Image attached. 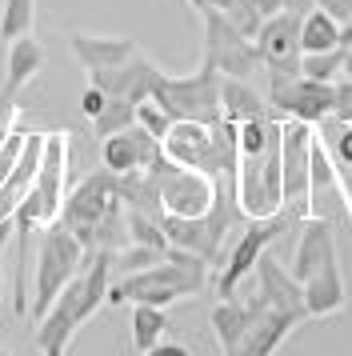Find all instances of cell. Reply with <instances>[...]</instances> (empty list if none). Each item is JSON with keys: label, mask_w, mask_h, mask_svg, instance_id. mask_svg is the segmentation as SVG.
Listing matches in <instances>:
<instances>
[{"label": "cell", "mask_w": 352, "mask_h": 356, "mask_svg": "<svg viewBox=\"0 0 352 356\" xmlns=\"http://www.w3.org/2000/svg\"><path fill=\"white\" fill-rule=\"evenodd\" d=\"M109 284H112V252H88L84 268L61 289V296L48 305L45 316H36L32 344L40 348V356L68 353L80 324L93 321L96 312L109 305Z\"/></svg>", "instance_id": "6da1fadb"}, {"label": "cell", "mask_w": 352, "mask_h": 356, "mask_svg": "<svg viewBox=\"0 0 352 356\" xmlns=\"http://www.w3.org/2000/svg\"><path fill=\"white\" fill-rule=\"evenodd\" d=\"M61 225L84 244V252H120L128 244V209L109 168L84 177L64 196Z\"/></svg>", "instance_id": "7a4b0ae2"}, {"label": "cell", "mask_w": 352, "mask_h": 356, "mask_svg": "<svg viewBox=\"0 0 352 356\" xmlns=\"http://www.w3.org/2000/svg\"><path fill=\"white\" fill-rule=\"evenodd\" d=\"M208 284V260L168 248L157 264L125 273L109 284V305H160L168 308L176 300H189Z\"/></svg>", "instance_id": "3957f363"}, {"label": "cell", "mask_w": 352, "mask_h": 356, "mask_svg": "<svg viewBox=\"0 0 352 356\" xmlns=\"http://www.w3.org/2000/svg\"><path fill=\"white\" fill-rule=\"evenodd\" d=\"M68 148H72L68 132H45V156H40L36 180H32V188L13 212V228L20 241L29 232H40V228L61 220L64 196H68L64 193V184H68Z\"/></svg>", "instance_id": "277c9868"}, {"label": "cell", "mask_w": 352, "mask_h": 356, "mask_svg": "<svg viewBox=\"0 0 352 356\" xmlns=\"http://www.w3.org/2000/svg\"><path fill=\"white\" fill-rule=\"evenodd\" d=\"M84 244L56 220V225L40 228V244H36V276H32V300H29V316H45L48 305L61 296V289L72 276L84 268Z\"/></svg>", "instance_id": "5b68a950"}, {"label": "cell", "mask_w": 352, "mask_h": 356, "mask_svg": "<svg viewBox=\"0 0 352 356\" xmlns=\"http://www.w3.org/2000/svg\"><path fill=\"white\" fill-rule=\"evenodd\" d=\"M152 100H157L173 120H196V124H216L224 120L221 108V72L200 60L196 72L189 76H168L160 72L157 84H152Z\"/></svg>", "instance_id": "8992f818"}, {"label": "cell", "mask_w": 352, "mask_h": 356, "mask_svg": "<svg viewBox=\"0 0 352 356\" xmlns=\"http://www.w3.org/2000/svg\"><path fill=\"white\" fill-rule=\"evenodd\" d=\"M301 220H292L285 209L280 212H272V216H260V220H248V228L240 232L237 241L228 244V252H224L221 260V276H216V296H237V289L253 276L256 268V260L269 252L272 244L285 236L288 228H296Z\"/></svg>", "instance_id": "52a82bcc"}, {"label": "cell", "mask_w": 352, "mask_h": 356, "mask_svg": "<svg viewBox=\"0 0 352 356\" xmlns=\"http://www.w3.org/2000/svg\"><path fill=\"white\" fill-rule=\"evenodd\" d=\"M237 209L248 220L285 209V177H280V136L264 152L237 161Z\"/></svg>", "instance_id": "ba28073f"}, {"label": "cell", "mask_w": 352, "mask_h": 356, "mask_svg": "<svg viewBox=\"0 0 352 356\" xmlns=\"http://www.w3.org/2000/svg\"><path fill=\"white\" fill-rule=\"evenodd\" d=\"M205 60L221 76H240V81H253L260 72V52L256 40L248 33H240L228 17H221L216 8H205Z\"/></svg>", "instance_id": "9c48e42d"}, {"label": "cell", "mask_w": 352, "mask_h": 356, "mask_svg": "<svg viewBox=\"0 0 352 356\" xmlns=\"http://www.w3.org/2000/svg\"><path fill=\"white\" fill-rule=\"evenodd\" d=\"M152 172L160 180V209L164 216H200L212 209L216 200V180L200 172V168H184V164L160 156L152 164Z\"/></svg>", "instance_id": "30bf717a"}, {"label": "cell", "mask_w": 352, "mask_h": 356, "mask_svg": "<svg viewBox=\"0 0 352 356\" xmlns=\"http://www.w3.org/2000/svg\"><path fill=\"white\" fill-rule=\"evenodd\" d=\"M269 104L280 120H304L320 124L336 108V88L333 81H312V76H288V81H269Z\"/></svg>", "instance_id": "8fae6325"}, {"label": "cell", "mask_w": 352, "mask_h": 356, "mask_svg": "<svg viewBox=\"0 0 352 356\" xmlns=\"http://www.w3.org/2000/svg\"><path fill=\"white\" fill-rule=\"evenodd\" d=\"M256 52H260V65L269 68V81H288V76H301V17L292 13H272L264 17V24L256 29Z\"/></svg>", "instance_id": "7c38bea8"}, {"label": "cell", "mask_w": 352, "mask_h": 356, "mask_svg": "<svg viewBox=\"0 0 352 356\" xmlns=\"http://www.w3.org/2000/svg\"><path fill=\"white\" fill-rule=\"evenodd\" d=\"M160 156H164V145L141 124H132L125 132H112V136L100 140V164L112 177H125V172H136V168H152Z\"/></svg>", "instance_id": "4fadbf2b"}, {"label": "cell", "mask_w": 352, "mask_h": 356, "mask_svg": "<svg viewBox=\"0 0 352 356\" xmlns=\"http://www.w3.org/2000/svg\"><path fill=\"white\" fill-rule=\"evenodd\" d=\"M253 273H256V280H260L256 296H260L269 308H276V312H288V316H296V321H304V316H308L301 280H296L292 273H285V268H280V260L272 257V252H264V257L256 260Z\"/></svg>", "instance_id": "5bb4252c"}, {"label": "cell", "mask_w": 352, "mask_h": 356, "mask_svg": "<svg viewBox=\"0 0 352 356\" xmlns=\"http://www.w3.org/2000/svg\"><path fill=\"white\" fill-rule=\"evenodd\" d=\"M68 49L77 56V65L84 72H104V68H116L136 56V40L128 36H96V33H84V29H72L68 33Z\"/></svg>", "instance_id": "9a60e30c"}, {"label": "cell", "mask_w": 352, "mask_h": 356, "mask_svg": "<svg viewBox=\"0 0 352 356\" xmlns=\"http://www.w3.org/2000/svg\"><path fill=\"white\" fill-rule=\"evenodd\" d=\"M160 68L144 56V52H136L132 60H125V65L116 68H104V72H88V81L100 84L109 97H125L132 100V104H141V100L152 97V84H157Z\"/></svg>", "instance_id": "2e32d148"}, {"label": "cell", "mask_w": 352, "mask_h": 356, "mask_svg": "<svg viewBox=\"0 0 352 356\" xmlns=\"http://www.w3.org/2000/svg\"><path fill=\"white\" fill-rule=\"evenodd\" d=\"M333 257H340L336 252V225L333 220H320V216H308L301 228V241H296V252H292V276L304 284Z\"/></svg>", "instance_id": "e0dca14e"}, {"label": "cell", "mask_w": 352, "mask_h": 356, "mask_svg": "<svg viewBox=\"0 0 352 356\" xmlns=\"http://www.w3.org/2000/svg\"><path fill=\"white\" fill-rule=\"evenodd\" d=\"M45 60H48V52L32 33L13 40V44H8V56H4V92H0V97L16 100L40 72H45Z\"/></svg>", "instance_id": "ac0fdd59"}, {"label": "cell", "mask_w": 352, "mask_h": 356, "mask_svg": "<svg viewBox=\"0 0 352 356\" xmlns=\"http://www.w3.org/2000/svg\"><path fill=\"white\" fill-rule=\"evenodd\" d=\"M301 289H304V308H308V316H336L340 308L349 305V284H344L340 257H333L320 273H312Z\"/></svg>", "instance_id": "d6986e66"}, {"label": "cell", "mask_w": 352, "mask_h": 356, "mask_svg": "<svg viewBox=\"0 0 352 356\" xmlns=\"http://www.w3.org/2000/svg\"><path fill=\"white\" fill-rule=\"evenodd\" d=\"M256 308H260V296H253V300H237V296H224L221 305L208 312V324H212V337H216V344H221V353H228V348H237L240 337H244V328L253 324Z\"/></svg>", "instance_id": "ffe728a7"}, {"label": "cell", "mask_w": 352, "mask_h": 356, "mask_svg": "<svg viewBox=\"0 0 352 356\" xmlns=\"http://www.w3.org/2000/svg\"><path fill=\"white\" fill-rule=\"evenodd\" d=\"M221 108H224V120H232V124L260 120V116H276L269 97H260L253 84L240 81V76H221ZM276 120H280V116H276Z\"/></svg>", "instance_id": "44dd1931"}, {"label": "cell", "mask_w": 352, "mask_h": 356, "mask_svg": "<svg viewBox=\"0 0 352 356\" xmlns=\"http://www.w3.org/2000/svg\"><path fill=\"white\" fill-rule=\"evenodd\" d=\"M128 328H132V348H136V353H148V348H152L157 340H164V332H168V312L160 305H132Z\"/></svg>", "instance_id": "7402d4cb"}, {"label": "cell", "mask_w": 352, "mask_h": 356, "mask_svg": "<svg viewBox=\"0 0 352 356\" xmlns=\"http://www.w3.org/2000/svg\"><path fill=\"white\" fill-rule=\"evenodd\" d=\"M340 44V20H333L324 8H312L301 17V49L304 52H324Z\"/></svg>", "instance_id": "603a6c76"}, {"label": "cell", "mask_w": 352, "mask_h": 356, "mask_svg": "<svg viewBox=\"0 0 352 356\" xmlns=\"http://www.w3.org/2000/svg\"><path fill=\"white\" fill-rule=\"evenodd\" d=\"M32 24H36V0H0V44L29 36Z\"/></svg>", "instance_id": "cb8c5ba5"}, {"label": "cell", "mask_w": 352, "mask_h": 356, "mask_svg": "<svg viewBox=\"0 0 352 356\" xmlns=\"http://www.w3.org/2000/svg\"><path fill=\"white\" fill-rule=\"evenodd\" d=\"M136 124V104L125 97H109V104L100 108V116L93 120V132L104 140V136H112V132H125Z\"/></svg>", "instance_id": "d4e9b609"}, {"label": "cell", "mask_w": 352, "mask_h": 356, "mask_svg": "<svg viewBox=\"0 0 352 356\" xmlns=\"http://www.w3.org/2000/svg\"><path fill=\"white\" fill-rule=\"evenodd\" d=\"M208 8H216L221 17H228L240 33H248V36H256V29L264 24L260 0H208Z\"/></svg>", "instance_id": "484cf974"}, {"label": "cell", "mask_w": 352, "mask_h": 356, "mask_svg": "<svg viewBox=\"0 0 352 356\" xmlns=\"http://www.w3.org/2000/svg\"><path fill=\"white\" fill-rule=\"evenodd\" d=\"M301 72L312 81H336L344 72V49H324V52H304L301 56Z\"/></svg>", "instance_id": "4316f807"}, {"label": "cell", "mask_w": 352, "mask_h": 356, "mask_svg": "<svg viewBox=\"0 0 352 356\" xmlns=\"http://www.w3.org/2000/svg\"><path fill=\"white\" fill-rule=\"evenodd\" d=\"M136 124H141V129H148L157 140H164V136H168V129H173V116H168L157 100L148 97V100H141V104H136Z\"/></svg>", "instance_id": "83f0119b"}, {"label": "cell", "mask_w": 352, "mask_h": 356, "mask_svg": "<svg viewBox=\"0 0 352 356\" xmlns=\"http://www.w3.org/2000/svg\"><path fill=\"white\" fill-rule=\"evenodd\" d=\"M104 104H109V92H104L100 84H93V81H88V88L80 92V113L88 116V120H96V116H100V108H104Z\"/></svg>", "instance_id": "f1b7e54d"}, {"label": "cell", "mask_w": 352, "mask_h": 356, "mask_svg": "<svg viewBox=\"0 0 352 356\" xmlns=\"http://www.w3.org/2000/svg\"><path fill=\"white\" fill-rule=\"evenodd\" d=\"M333 88H336V108L333 113L340 116V120H352V76H336Z\"/></svg>", "instance_id": "f546056e"}, {"label": "cell", "mask_w": 352, "mask_h": 356, "mask_svg": "<svg viewBox=\"0 0 352 356\" xmlns=\"http://www.w3.org/2000/svg\"><path fill=\"white\" fill-rule=\"evenodd\" d=\"M16 120H20V104L16 100H4L0 97V140L16 129Z\"/></svg>", "instance_id": "4dcf8cb0"}, {"label": "cell", "mask_w": 352, "mask_h": 356, "mask_svg": "<svg viewBox=\"0 0 352 356\" xmlns=\"http://www.w3.org/2000/svg\"><path fill=\"white\" fill-rule=\"evenodd\" d=\"M317 8H324L340 24H352V0H317Z\"/></svg>", "instance_id": "1f68e13d"}, {"label": "cell", "mask_w": 352, "mask_h": 356, "mask_svg": "<svg viewBox=\"0 0 352 356\" xmlns=\"http://www.w3.org/2000/svg\"><path fill=\"white\" fill-rule=\"evenodd\" d=\"M141 356H192L189 353V344H176V340H157L148 353H141Z\"/></svg>", "instance_id": "d6a6232c"}, {"label": "cell", "mask_w": 352, "mask_h": 356, "mask_svg": "<svg viewBox=\"0 0 352 356\" xmlns=\"http://www.w3.org/2000/svg\"><path fill=\"white\" fill-rule=\"evenodd\" d=\"M312 8H317V0H280V13H292V17H304Z\"/></svg>", "instance_id": "836d02e7"}, {"label": "cell", "mask_w": 352, "mask_h": 356, "mask_svg": "<svg viewBox=\"0 0 352 356\" xmlns=\"http://www.w3.org/2000/svg\"><path fill=\"white\" fill-rule=\"evenodd\" d=\"M340 76H352V49H344V72Z\"/></svg>", "instance_id": "e575fe53"}, {"label": "cell", "mask_w": 352, "mask_h": 356, "mask_svg": "<svg viewBox=\"0 0 352 356\" xmlns=\"http://www.w3.org/2000/svg\"><path fill=\"white\" fill-rule=\"evenodd\" d=\"M189 4L196 8V13H205V8H208V0H189Z\"/></svg>", "instance_id": "d590c367"}, {"label": "cell", "mask_w": 352, "mask_h": 356, "mask_svg": "<svg viewBox=\"0 0 352 356\" xmlns=\"http://www.w3.org/2000/svg\"><path fill=\"white\" fill-rule=\"evenodd\" d=\"M0 300H4V273H0Z\"/></svg>", "instance_id": "8d00e7d4"}, {"label": "cell", "mask_w": 352, "mask_h": 356, "mask_svg": "<svg viewBox=\"0 0 352 356\" xmlns=\"http://www.w3.org/2000/svg\"><path fill=\"white\" fill-rule=\"evenodd\" d=\"M4 356H8V353H4Z\"/></svg>", "instance_id": "74e56055"}]
</instances>
